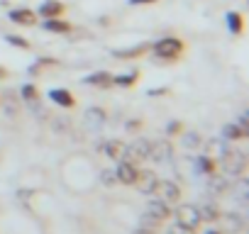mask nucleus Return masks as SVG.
<instances>
[{
  "instance_id": "nucleus-1",
  "label": "nucleus",
  "mask_w": 249,
  "mask_h": 234,
  "mask_svg": "<svg viewBox=\"0 0 249 234\" xmlns=\"http://www.w3.org/2000/svg\"><path fill=\"white\" fill-rule=\"evenodd\" d=\"M220 168H222V176L230 178V181H237L239 176H244L247 171V154L239 151V149H227L220 159Z\"/></svg>"
},
{
  "instance_id": "nucleus-2",
  "label": "nucleus",
  "mask_w": 249,
  "mask_h": 234,
  "mask_svg": "<svg viewBox=\"0 0 249 234\" xmlns=\"http://www.w3.org/2000/svg\"><path fill=\"white\" fill-rule=\"evenodd\" d=\"M183 47H186L183 39H178V37H164V39H159V42L152 44V54L157 59H161V61H174V59L181 56Z\"/></svg>"
},
{
  "instance_id": "nucleus-3",
  "label": "nucleus",
  "mask_w": 249,
  "mask_h": 234,
  "mask_svg": "<svg viewBox=\"0 0 249 234\" xmlns=\"http://www.w3.org/2000/svg\"><path fill=\"white\" fill-rule=\"evenodd\" d=\"M149 147H152V142L149 139H135L130 147H124L122 149V161H130V164H142V161H147L149 159Z\"/></svg>"
},
{
  "instance_id": "nucleus-4",
  "label": "nucleus",
  "mask_w": 249,
  "mask_h": 234,
  "mask_svg": "<svg viewBox=\"0 0 249 234\" xmlns=\"http://www.w3.org/2000/svg\"><path fill=\"white\" fill-rule=\"evenodd\" d=\"M174 217H176V224H181V227H186L191 232H196L200 227V215H198L196 205H178Z\"/></svg>"
},
{
  "instance_id": "nucleus-5",
  "label": "nucleus",
  "mask_w": 249,
  "mask_h": 234,
  "mask_svg": "<svg viewBox=\"0 0 249 234\" xmlns=\"http://www.w3.org/2000/svg\"><path fill=\"white\" fill-rule=\"evenodd\" d=\"M152 195H157V198H159L161 202H166V205H176V202L181 200V185L174 183V181H161V178H159V183H157V188H154Z\"/></svg>"
},
{
  "instance_id": "nucleus-6",
  "label": "nucleus",
  "mask_w": 249,
  "mask_h": 234,
  "mask_svg": "<svg viewBox=\"0 0 249 234\" xmlns=\"http://www.w3.org/2000/svg\"><path fill=\"white\" fill-rule=\"evenodd\" d=\"M174 159V144L169 139H159V142H152L149 147V159L147 161H157V164H169Z\"/></svg>"
},
{
  "instance_id": "nucleus-7",
  "label": "nucleus",
  "mask_w": 249,
  "mask_h": 234,
  "mask_svg": "<svg viewBox=\"0 0 249 234\" xmlns=\"http://www.w3.org/2000/svg\"><path fill=\"white\" fill-rule=\"evenodd\" d=\"M137 173H140V168H137L135 164L122 161V159H120V164H117V168H115V178H117V183H122V185H135Z\"/></svg>"
},
{
  "instance_id": "nucleus-8",
  "label": "nucleus",
  "mask_w": 249,
  "mask_h": 234,
  "mask_svg": "<svg viewBox=\"0 0 249 234\" xmlns=\"http://www.w3.org/2000/svg\"><path fill=\"white\" fill-rule=\"evenodd\" d=\"M157 183H159V176L154 171H140L137 173V181H135V188L140 193H144V195H152L154 188H157Z\"/></svg>"
},
{
  "instance_id": "nucleus-9",
  "label": "nucleus",
  "mask_w": 249,
  "mask_h": 234,
  "mask_svg": "<svg viewBox=\"0 0 249 234\" xmlns=\"http://www.w3.org/2000/svg\"><path fill=\"white\" fill-rule=\"evenodd\" d=\"M10 20H13L15 25H20V27H35V25L39 22L37 13H35V10H30V8H18V10H10Z\"/></svg>"
},
{
  "instance_id": "nucleus-10",
  "label": "nucleus",
  "mask_w": 249,
  "mask_h": 234,
  "mask_svg": "<svg viewBox=\"0 0 249 234\" xmlns=\"http://www.w3.org/2000/svg\"><path fill=\"white\" fill-rule=\"evenodd\" d=\"M144 215H149V217L157 219V222H164V219H169V215H171V205H166V202H161L159 198H154V200L147 202V212H144Z\"/></svg>"
},
{
  "instance_id": "nucleus-11",
  "label": "nucleus",
  "mask_w": 249,
  "mask_h": 234,
  "mask_svg": "<svg viewBox=\"0 0 249 234\" xmlns=\"http://www.w3.org/2000/svg\"><path fill=\"white\" fill-rule=\"evenodd\" d=\"M64 10H66V5L61 3V0H44V3L39 5V10H37V17H44V20L61 17Z\"/></svg>"
},
{
  "instance_id": "nucleus-12",
  "label": "nucleus",
  "mask_w": 249,
  "mask_h": 234,
  "mask_svg": "<svg viewBox=\"0 0 249 234\" xmlns=\"http://www.w3.org/2000/svg\"><path fill=\"white\" fill-rule=\"evenodd\" d=\"M217 222H220V232L225 234V232H239L242 227H244V219L239 217V215H234V212H227V215H222L220 212V217H217Z\"/></svg>"
},
{
  "instance_id": "nucleus-13",
  "label": "nucleus",
  "mask_w": 249,
  "mask_h": 234,
  "mask_svg": "<svg viewBox=\"0 0 249 234\" xmlns=\"http://www.w3.org/2000/svg\"><path fill=\"white\" fill-rule=\"evenodd\" d=\"M49 100L56 102L59 107H66V110L76 105V98H73L71 90H66V88H54V90H49Z\"/></svg>"
},
{
  "instance_id": "nucleus-14",
  "label": "nucleus",
  "mask_w": 249,
  "mask_h": 234,
  "mask_svg": "<svg viewBox=\"0 0 249 234\" xmlns=\"http://www.w3.org/2000/svg\"><path fill=\"white\" fill-rule=\"evenodd\" d=\"M83 117H86V125L93 127V130H98V127H103L107 122V112L103 107H88Z\"/></svg>"
},
{
  "instance_id": "nucleus-15",
  "label": "nucleus",
  "mask_w": 249,
  "mask_h": 234,
  "mask_svg": "<svg viewBox=\"0 0 249 234\" xmlns=\"http://www.w3.org/2000/svg\"><path fill=\"white\" fill-rule=\"evenodd\" d=\"M230 185H232V181L225 178L222 173H220V176L210 173V178H208V193H213V195H222V193H227Z\"/></svg>"
},
{
  "instance_id": "nucleus-16",
  "label": "nucleus",
  "mask_w": 249,
  "mask_h": 234,
  "mask_svg": "<svg viewBox=\"0 0 249 234\" xmlns=\"http://www.w3.org/2000/svg\"><path fill=\"white\" fill-rule=\"evenodd\" d=\"M83 83H86V85H95V88H110V85H112V73H107V71H95V73L86 76Z\"/></svg>"
},
{
  "instance_id": "nucleus-17",
  "label": "nucleus",
  "mask_w": 249,
  "mask_h": 234,
  "mask_svg": "<svg viewBox=\"0 0 249 234\" xmlns=\"http://www.w3.org/2000/svg\"><path fill=\"white\" fill-rule=\"evenodd\" d=\"M47 32H56V34H69L73 27H71V22H66V20H61V17H49V20H44V25H42Z\"/></svg>"
},
{
  "instance_id": "nucleus-18",
  "label": "nucleus",
  "mask_w": 249,
  "mask_h": 234,
  "mask_svg": "<svg viewBox=\"0 0 249 234\" xmlns=\"http://www.w3.org/2000/svg\"><path fill=\"white\" fill-rule=\"evenodd\" d=\"M198 207V215H200V222H217L220 217V207L215 202H203V205H196Z\"/></svg>"
},
{
  "instance_id": "nucleus-19",
  "label": "nucleus",
  "mask_w": 249,
  "mask_h": 234,
  "mask_svg": "<svg viewBox=\"0 0 249 234\" xmlns=\"http://www.w3.org/2000/svg\"><path fill=\"white\" fill-rule=\"evenodd\" d=\"M18 95L13 93V90H8V93H0V107L5 110V115L8 117H15L18 115Z\"/></svg>"
},
{
  "instance_id": "nucleus-20",
  "label": "nucleus",
  "mask_w": 249,
  "mask_h": 234,
  "mask_svg": "<svg viewBox=\"0 0 249 234\" xmlns=\"http://www.w3.org/2000/svg\"><path fill=\"white\" fill-rule=\"evenodd\" d=\"M247 134H249V130H244L239 125H225V130H222L225 142H239V139H247Z\"/></svg>"
},
{
  "instance_id": "nucleus-21",
  "label": "nucleus",
  "mask_w": 249,
  "mask_h": 234,
  "mask_svg": "<svg viewBox=\"0 0 249 234\" xmlns=\"http://www.w3.org/2000/svg\"><path fill=\"white\" fill-rule=\"evenodd\" d=\"M137 78H140V73H137V71L117 73V76H112V85H120V88H132V85L137 83Z\"/></svg>"
},
{
  "instance_id": "nucleus-22",
  "label": "nucleus",
  "mask_w": 249,
  "mask_h": 234,
  "mask_svg": "<svg viewBox=\"0 0 249 234\" xmlns=\"http://www.w3.org/2000/svg\"><path fill=\"white\" fill-rule=\"evenodd\" d=\"M147 49H149V44H142V47H135V49H115L112 54H115L117 59H137V56H142Z\"/></svg>"
},
{
  "instance_id": "nucleus-23",
  "label": "nucleus",
  "mask_w": 249,
  "mask_h": 234,
  "mask_svg": "<svg viewBox=\"0 0 249 234\" xmlns=\"http://www.w3.org/2000/svg\"><path fill=\"white\" fill-rule=\"evenodd\" d=\"M227 27H230V32L232 34H239L242 30H244V17L239 15V13H227Z\"/></svg>"
},
{
  "instance_id": "nucleus-24",
  "label": "nucleus",
  "mask_w": 249,
  "mask_h": 234,
  "mask_svg": "<svg viewBox=\"0 0 249 234\" xmlns=\"http://www.w3.org/2000/svg\"><path fill=\"white\" fill-rule=\"evenodd\" d=\"M20 98H22L25 102H39V90H37V85H35V83H25V85L20 88Z\"/></svg>"
},
{
  "instance_id": "nucleus-25",
  "label": "nucleus",
  "mask_w": 249,
  "mask_h": 234,
  "mask_svg": "<svg viewBox=\"0 0 249 234\" xmlns=\"http://www.w3.org/2000/svg\"><path fill=\"white\" fill-rule=\"evenodd\" d=\"M122 149H124V147H122L120 142H115V139L103 144V151H105V156H110V159H117V161H120V156H122Z\"/></svg>"
},
{
  "instance_id": "nucleus-26",
  "label": "nucleus",
  "mask_w": 249,
  "mask_h": 234,
  "mask_svg": "<svg viewBox=\"0 0 249 234\" xmlns=\"http://www.w3.org/2000/svg\"><path fill=\"white\" fill-rule=\"evenodd\" d=\"M181 142H183L186 149H198V147H200V134H198V132H183Z\"/></svg>"
},
{
  "instance_id": "nucleus-27",
  "label": "nucleus",
  "mask_w": 249,
  "mask_h": 234,
  "mask_svg": "<svg viewBox=\"0 0 249 234\" xmlns=\"http://www.w3.org/2000/svg\"><path fill=\"white\" fill-rule=\"evenodd\" d=\"M196 166H198V171H203V173H208V176L215 173V159H213V156H200Z\"/></svg>"
},
{
  "instance_id": "nucleus-28",
  "label": "nucleus",
  "mask_w": 249,
  "mask_h": 234,
  "mask_svg": "<svg viewBox=\"0 0 249 234\" xmlns=\"http://www.w3.org/2000/svg\"><path fill=\"white\" fill-rule=\"evenodd\" d=\"M5 42L13 44V47H18V49H30V42L25 37H18V34H5Z\"/></svg>"
},
{
  "instance_id": "nucleus-29",
  "label": "nucleus",
  "mask_w": 249,
  "mask_h": 234,
  "mask_svg": "<svg viewBox=\"0 0 249 234\" xmlns=\"http://www.w3.org/2000/svg\"><path fill=\"white\" fill-rule=\"evenodd\" d=\"M100 178H103V183H105V185H112V183H117V178H115V171H110V168H107V171H103V176H100Z\"/></svg>"
},
{
  "instance_id": "nucleus-30",
  "label": "nucleus",
  "mask_w": 249,
  "mask_h": 234,
  "mask_svg": "<svg viewBox=\"0 0 249 234\" xmlns=\"http://www.w3.org/2000/svg\"><path fill=\"white\" fill-rule=\"evenodd\" d=\"M169 234H193L191 229H186V227H181V224H171V229H169Z\"/></svg>"
},
{
  "instance_id": "nucleus-31",
  "label": "nucleus",
  "mask_w": 249,
  "mask_h": 234,
  "mask_svg": "<svg viewBox=\"0 0 249 234\" xmlns=\"http://www.w3.org/2000/svg\"><path fill=\"white\" fill-rule=\"evenodd\" d=\"M159 0H130V5H154Z\"/></svg>"
},
{
  "instance_id": "nucleus-32",
  "label": "nucleus",
  "mask_w": 249,
  "mask_h": 234,
  "mask_svg": "<svg viewBox=\"0 0 249 234\" xmlns=\"http://www.w3.org/2000/svg\"><path fill=\"white\" fill-rule=\"evenodd\" d=\"M166 130H169V134H178L181 132V122H171Z\"/></svg>"
},
{
  "instance_id": "nucleus-33",
  "label": "nucleus",
  "mask_w": 249,
  "mask_h": 234,
  "mask_svg": "<svg viewBox=\"0 0 249 234\" xmlns=\"http://www.w3.org/2000/svg\"><path fill=\"white\" fill-rule=\"evenodd\" d=\"M127 130H130V132H132V130H140V120H132V122L127 125Z\"/></svg>"
},
{
  "instance_id": "nucleus-34",
  "label": "nucleus",
  "mask_w": 249,
  "mask_h": 234,
  "mask_svg": "<svg viewBox=\"0 0 249 234\" xmlns=\"http://www.w3.org/2000/svg\"><path fill=\"white\" fill-rule=\"evenodd\" d=\"M5 76H8V71H5V68H0V78H5Z\"/></svg>"
},
{
  "instance_id": "nucleus-35",
  "label": "nucleus",
  "mask_w": 249,
  "mask_h": 234,
  "mask_svg": "<svg viewBox=\"0 0 249 234\" xmlns=\"http://www.w3.org/2000/svg\"><path fill=\"white\" fill-rule=\"evenodd\" d=\"M208 234H222V232H220V229H217V232H208Z\"/></svg>"
}]
</instances>
